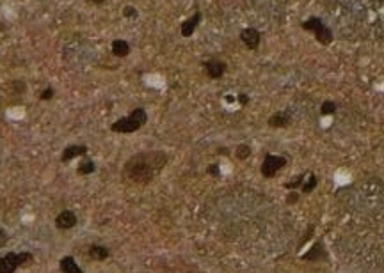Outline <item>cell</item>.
Instances as JSON below:
<instances>
[{
	"mask_svg": "<svg viewBox=\"0 0 384 273\" xmlns=\"http://www.w3.org/2000/svg\"><path fill=\"white\" fill-rule=\"evenodd\" d=\"M167 163V155L164 151H144L130 158L123 167V177L137 185L150 183L164 165Z\"/></svg>",
	"mask_w": 384,
	"mask_h": 273,
	"instance_id": "obj_1",
	"label": "cell"
},
{
	"mask_svg": "<svg viewBox=\"0 0 384 273\" xmlns=\"http://www.w3.org/2000/svg\"><path fill=\"white\" fill-rule=\"evenodd\" d=\"M148 123V113H146L144 109H134L132 112L126 115V117H121L118 119L116 123L110 124V131H114V133H134L137 129H140L144 124Z\"/></svg>",
	"mask_w": 384,
	"mask_h": 273,
	"instance_id": "obj_2",
	"label": "cell"
},
{
	"mask_svg": "<svg viewBox=\"0 0 384 273\" xmlns=\"http://www.w3.org/2000/svg\"><path fill=\"white\" fill-rule=\"evenodd\" d=\"M34 261L31 252H7L0 256V273H15L21 266H29Z\"/></svg>",
	"mask_w": 384,
	"mask_h": 273,
	"instance_id": "obj_3",
	"label": "cell"
},
{
	"mask_svg": "<svg viewBox=\"0 0 384 273\" xmlns=\"http://www.w3.org/2000/svg\"><path fill=\"white\" fill-rule=\"evenodd\" d=\"M302 29L308 32H312L313 36H315V39H317L320 45H331L332 43V31L329 29V27L322 21V18H318V16H312V18H308V20H304L301 23Z\"/></svg>",
	"mask_w": 384,
	"mask_h": 273,
	"instance_id": "obj_4",
	"label": "cell"
},
{
	"mask_svg": "<svg viewBox=\"0 0 384 273\" xmlns=\"http://www.w3.org/2000/svg\"><path fill=\"white\" fill-rule=\"evenodd\" d=\"M286 165V158L285 156H278V155H265L263 161H262V167H260V172L263 177L270 179V177H274L278 172H279L283 167Z\"/></svg>",
	"mask_w": 384,
	"mask_h": 273,
	"instance_id": "obj_5",
	"label": "cell"
},
{
	"mask_svg": "<svg viewBox=\"0 0 384 273\" xmlns=\"http://www.w3.org/2000/svg\"><path fill=\"white\" fill-rule=\"evenodd\" d=\"M301 259L302 261H310V263H326V261H329V254H327L322 240H318V241L313 243V247L306 254H302Z\"/></svg>",
	"mask_w": 384,
	"mask_h": 273,
	"instance_id": "obj_6",
	"label": "cell"
},
{
	"mask_svg": "<svg viewBox=\"0 0 384 273\" xmlns=\"http://www.w3.org/2000/svg\"><path fill=\"white\" fill-rule=\"evenodd\" d=\"M240 41L244 43L245 48H249V50H258L260 41H262V34L256 31L255 27H247V29L240 32Z\"/></svg>",
	"mask_w": 384,
	"mask_h": 273,
	"instance_id": "obj_7",
	"label": "cell"
},
{
	"mask_svg": "<svg viewBox=\"0 0 384 273\" xmlns=\"http://www.w3.org/2000/svg\"><path fill=\"white\" fill-rule=\"evenodd\" d=\"M203 67H205V73H207L212 80L223 78V75L226 73V62L219 61V59H210V61L203 62Z\"/></svg>",
	"mask_w": 384,
	"mask_h": 273,
	"instance_id": "obj_8",
	"label": "cell"
},
{
	"mask_svg": "<svg viewBox=\"0 0 384 273\" xmlns=\"http://www.w3.org/2000/svg\"><path fill=\"white\" fill-rule=\"evenodd\" d=\"M77 215L73 211H70V209H64V211H61L57 215V218H55V227L57 229H61V231H68V229H73V227L77 225Z\"/></svg>",
	"mask_w": 384,
	"mask_h": 273,
	"instance_id": "obj_9",
	"label": "cell"
},
{
	"mask_svg": "<svg viewBox=\"0 0 384 273\" xmlns=\"http://www.w3.org/2000/svg\"><path fill=\"white\" fill-rule=\"evenodd\" d=\"M201 11H196L194 15L191 16V18H187V20L183 21L182 23V27H180V32H182V36L183 37H191L194 32H196V29H197V25L201 23Z\"/></svg>",
	"mask_w": 384,
	"mask_h": 273,
	"instance_id": "obj_10",
	"label": "cell"
},
{
	"mask_svg": "<svg viewBox=\"0 0 384 273\" xmlns=\"http://www.w3.org/2000/svg\"><path fill=\"white\" fill-rule=\"evenodd\" d=\"M86 153H87V145H80V144L68 145V147H64L63 155H61V161L66 163V161L73 160V158H77V156H84Z\"/></svg>",
	"mask_w": 384,
	"mask_h": 273,
	"instance_id": "obj_11",
	"label": "cell"
},
{
	"mask_svg": "<svg viewBox=\"0 0 384 273\" xmlns=\"http://www.w3.org/2000/svg\"><path fill=\"white\" fill-rule=\"evenodd\" d=\"M267 124L270 128H288L292 124V117L286 112H276L267 119Z\"/></svg>",
	"mask_w": 384,
	"mask_h": 273,
	"instance_id": "obj_12",
	"label": "cell"
},
{
	"mask_svg": "<svg viewBox=\"0 0 384 273\" xmlns=\"http://www.w3.org/2000/svg\"><path fill=\"white\" fill-rule=\"evenodd\" d=\"M59 268H61L63 273H84L82 268L75 261V257H71V256H66V257L61 259L59 261Z\"/></svg>",
	"mask_w": 384,
	"mask_h": 273,
	"instance_id": "obj_13",
	"label": "cell"
},
{
	"mask_svg": "<svg viewBox=\"0 0 384 273\" xmlns=\"http://www.w3.org/2000/svg\"><path fill=\"white\" fill-rule=\"evenodd\" d=\"M110 52H112V55L116 57H126L130 53V45L128 41H125V39H114L112 41V45H110Z\"/></svg>",
	"mask_w": 384,
	"mask_h": 273,
	"instance_id": "obj_14",
	"label": "cell"
},
{
	"mask_svg": "<svg viewBox=\"0 0 384 273\" xmlns=\"http://www.w3.org/2000/svg\"><path fill=\"white\" fill-rule=\"evenodd\" d=\"M89 256L94 261H105V259H109L110 250L104 245H93V247H89Z\"/></svg>",
	"mask_w": 384,
	"mask_h": 273,
	"instance_id": "obj_15",
	"label": "cell"
},
{
	"mask_svg": "<svg viewBox=\"0 0 384 273\" xmlns=\"http://www.w3.org/2000/svg\"><path fill=\"white\" fill-rule=\"evenodd\" d=\"M94 170H96V165H94V161L84 160L82 163H80L77 167V174H80V176H89V174H93Z\"/></svg>",
	"mask_w": 384,
	"mask_h": 273,
	"instance_id": "obj_16",
	"label": "cell"
},
{
	"mask_svg": "<svg viewBox=\"0 0 384 273\" xmlns=\"http://www.w3.org/2000/svg\"><path fill=\"white\" fill-rule=\"evenodd\" d=\"M318 183V177L315 174H310L308 176V181H304V185L301 186V193H312L315 190V186Z\"/></svg>",
	"mask_w": 384,
	"mask_h": 273,
	"instance_id": "obj_17",
	"label": "cell"
},
{
	"mask_svg": "<svg viewBox=\"0 0 384 273\" xmlns=\"http://www.w3.org/2000/svg\"><path fill=\"white\" fill-rule=\"evenodd\" d=\"M251 153H253V149H251V145H247V144H239L237 145V149H235V156H237L240 161L247 160L251 156Z\"/></svg>",
	"mask_w": 384,
	"mask_h": 273,
	"instance_id": "obj_18",
	"label": "cell"
},
{
	"mask_svg": "<svg viewBox=\"0 0 384 273\" xmlns=\"http://www.w3.org/2000/svg\"><path fill=\"white\" fill-rule=\"evenodd\" d=\"M304 174L301 176H296L292 181H288V183H285V188L286 190H297V188H301L302 185H304Z\"/></svg>",
	"mask_w": 384,
	"mask_h": 273,
	"instance_id": "obj_19",
	"label": "cell"
},
{
	"mask_svg": "<svg viewBox=\"0 0 384 273\" xmlns=\"http://www.w3.org/2000/svg\"><path fill=\"white\" fill-rule=\"evenodd\" d=\"M336 109H338V105L334 103V101H324L322 103V107H320V113L322 115H331V113H334L336 112Z\"/></svg>",
	"mask_w": 384,
	"mask_h": 273,
	"instance_id": "obj_20",
	"label": "cell"
},
{
	"mask_svg": "<svg viewBox=\"0 0 384 273\" xmlns=\"http://www.w3.org/2000/svg\"><path fill=\"white\" fill-rule=\"evenodd\" d=\"M53 94H55L53 87H50V85H48L47 89H43V91H41V94H39V99H41V101H50V99H53Z\"/></svg>",
	"mask_w": 384,
	"mask_h": 273,
	"instance_id": "obj_21",
	"label": "cell"
},
{
	"mask_svg": "<svg viewBox=\"0 0 384 273\" xmlns=\"http://www.w3.org/2000/svg\"><path fill=\"white\" fill-rule=\"evenodd\" d=\"M123 16L125 18H137V9H135L134 5H125L123 7Z\"/></svg>",
	"mask_w": 384,
	"mask_h": 273,
	"instance_id": "obj_22",
	"label": "cell"
},
{
	"mask_svg": "<svg viewBox=\"0 0 384 273\" xmlns=\"http://www.w3.org/2000/svg\"><path fill=\"white\" fill-rule=\"evenodd\" d=\"M207 172L210 176H215V177H217L219 174H221V169H219V165L217 163H210L207 167Z\"/></svg>",
	"mask_w": 384,
	"mask_h": 273,
	"instance_id": "obj_23",
	"label": "cell"
},
{
	"mask_svg": "<svg viewBox=\"0 0 384 273\" xmlns=\"http://www.w3.org/2000/svg\"><path fill=\"white\" fill-rule=\"evenodd\" d=\"M297 201H299V193H297L296 190L290 192V193L286 195V204H296Z\"/></svg>",
	"mask_w": 384,
	"mask_h": 273,
	"instance_id": "obj_24",
	"label": "cell"
},
{
	"mask_svg": "<svg viewBox=\"0 0 384 273\" xmlns=\"http://www.w3.org/2000/svg\"><path fill=\"white\" fill-rule=\"evenodd\" d=\"M13 87L16 89V94H21V93H25L27 85L23 82H20V80H16V82H13Z\"/></svg>",
	"mask_w": 384,
	"mask_h": 273,
	"instance_id": "obj_25",
	"label": "cell"
},
{
	"mask_svg": "<svg viewBox=\"0 0 384 273\" xmlns=\"http://www.w3.org/2000/svg\"><path fill=\"white\" fill-rule=\"evenodd\" d=\"M7 240H9V236H7V232L0 227V248H4L5 245H7Z\"/></svg>",
	"mask_w": 384,
	"mask_h": 273,
	"instance_id": "obj_26",
	"label": "cell"
},
{
	"mask_svg": "<svg viewBox=\"0 0 384 273\" xmlns=\"http://www.w3.org/2000/svg\"><path fill=\"white\" fill-rule=\"evenodd\" d=\"M237 99H239V103L242 105V107H245V105L249 103V96H247V94H244V93H240L239 96H237Z\"/></svg>",
	"mask_w": 384,
	"mask_h": 273,
	"instance_id": "obj_27",
	"label": "cell"
},
{
	"mask_svg": "<svg viewBox=\"0 0 384 273\" xmlns=\"http://www.w3.org/2000/svg\"><path fill=\"white\" fill-rule=\"evenodd\" d=\"M89 2H91V4H96V5H102V4H105L107 0H89Z\"/></svg>",
	"mask_w": 384,
	"mask_h": 273,
	"instance_id": "obj_28",
	"label": "cell"
}]
</instances>
